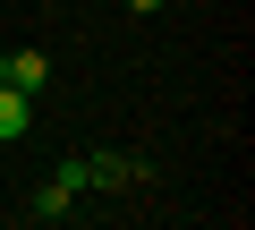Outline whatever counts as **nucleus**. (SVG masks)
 Returning a JSON list of instances; mask_svg holds the SVG:
<instances>
[{"label": "nucleus", "mask_w": 255, "mask_h": 230, "mask_svg": "<svg viewBox=\"0 0 255 230\" xmlns=\"http://www.w3.org/2000/svg\"><path fill=\"white\" fill-rule=\"evenodd\" d=\"M0 85H9V51H0Z\"/></svg>", "instance_id": "4"}, {"label": "nucleus", "mask_w": 255, "mask_h": 230, "mask_svg": "<svg viewBox=\"0 0 255 230\" xmlns=\"http://www.w3.org/2000/svg\"><path fill=\"white\" fill-rule=\"evenodd\" d=\"M128 9H136V17H153V9H162V0H128Z\"/></svg>", "instance_id": "3"}, {"label": "nucleus", "mask_w": 255, "mask_h": 230, "mask_svg": "<svg viewBox=\"0 0 255 230\" xmlns=\"http://www.w3.org/2000/svg\"><path fill=\"white\" fill-rule=\"evenodd\" d=\"M9 85H17V94H43V85H51V60H43V51H9Z\"/></svg>", "instance_id": "1"}, {"label": "nucleus", "mask_w": 255, "mask_h": 230, "mask_svg": "<svg viewBox=\"0 0 255 230\" xmlns=\"http://www.w3.org/2000/svg\"><path fill=\"white\" fill-rule=\"evenodd\" d=\"M26 120H34V94L0 85V137H26Z\"/></svg>", "instance_id": "2"}]
</instances>
